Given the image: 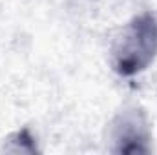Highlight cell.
I'll return each instance as SVG.
<instances>
[{
    "label": "cell",
    "mask_w": 157,
    "mask_h": 155,
    "mask_svg": "<svg viewBox=\"0 0 157 155\" xmlns=\"http://www.w3.org/2000/svg\"><path fill=\"white\" fill-rule=\"evenodd\" d=\"M110 141L113 153H150L154 137L146 112L137 104L124 106L110 124Z\"/></svg>",
    "instance_id": "2"
},
{
    "label": "cell",
    "mask_w": 157,
    "mask_h": 155,
    "mask_svg": "<svg viewBox=\"0 0 157 155\" xmlns=\"http://www.w3.org/2000/svg\"><path fill=\"white\" fill-rule=\"evenodd\" d=\"M2 152L7 153H39V142L37 137L31 133V130L28 126L9 133L4 142H2Z\"/></svg>",
    "instance_id": "3"
},
{
    "label": "cell",
    "mask_w": 157,
    "mask_h": 155,
    "mask_svg": "<svg viewBox=\"0 0 157 155\" xmlns=\"http://www.w3.org/2000/svg\"><path fill=\"white\" fill-rule=\"evenodd\" d=\"M112 70L119 77L143 73L157 57V18L152 11L135 15L112 44Z\"/></svg>",
    "instance_id": "1"
}]
</instances>
